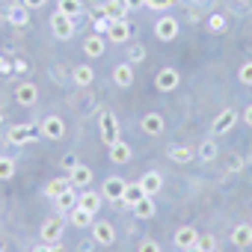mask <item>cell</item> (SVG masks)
<instances>
[{
	"instance_id": "31",
	"label": "cell",
	"mask_w": 252,
	"mask_h": 252,
	"mask_svg": "<svg viewBox=\"0 0 252 252\" xmlns=\"http://www.w3.org/2000/svg\"><path fill=\"white\" fill-rule=\"evenodd\" d=\"M169 160H175V163H190V160H193V149H187V146H172V149H169Z\"/></svg>"
},
{
	"instance_id": "11",
	"label": "cell",
	"mask_w": 252,
	"mask_h": 252,
	"mask_svg": "<svg viewBox=\"0 0 252 252\" xmlns=\"http://www.w3.org/2000/svg\"><path fill=\"white\" fill-rule=\"evenodd\" d=\"M15 101H18L21 107H33V104L39 101V86H36V83H21V86H15Z\"/></svg>"
},
{
	"instance_id": "43",
	"label": "cell",
	"mask_w": 252,
	"mask_h": 252,
	"mask_svg": "<svg viewBox=\"0 0 252 252\" xmlns=\"http://www.w3.org/2000/svg\"><path fill=\"white\" fill-rule=\"evenodd\" d=\"M12 71H15V74H27V63H24V60H15V63H12Z\"/></svg>"
},
{
	"instance_id": "9",
	"label": "cell",
	"mask_w": 252,
	"mask_h": 252,
	"mask_svg": "<svg viewBox=\"0 0 252 252\" xmlns=\"http://www.w3.org/2000/svg\"><path fill=\"white\" fill-rule=\"evenodd\" d=\"M125 187H128V181L125 178H119V175H110L107 181H104V199H110V202H122V196H125Z\"/></svg>"
},
{
	"instance_id": "54",
	"label": "cell",
	"mask_w": 252,
	"mask_h": 252,
	"mask_svg": "<svg viewBox=\"0 0 252 252\" xmlns=\"http://www.w3.org/2000/svg\"><path fill=\"white\" fill-rule=\"evenodd\" d=\"M0 252H3V246H0Z\"/></svg>"
},
{
	"instance_id": "1",
	"label": "cell",
	"mask_w": 252,
	"mask_h": 252,
	"mask_svg": "<svg viewBox=\"0 0 252 252\" xmlns=\"http://www.w3.org/2000/svg\"><path fill=\"white\" fill-rule=\"evenodd\" d=\"M39 134H42V125H15V128H9L6 140L12 146H24V143H33Z\"/></svg>"
},
{
	"instance_id": "22",
	"label": "cell",
	"mask_w": 252,
	"mask_h": 252,
	"mask_svg": "<svg viewBox=\"0 0 252 252\" xmlns=\"http://www.w3.org/2000/svg\"><path fill=\"white\" fill-rule=\"evenodd\" d=\"M54 202H57V211H60V214H68V211L77 205V187H68V190H63V193H60Z\"/></svg>"
},
{
	"instance_id": "32",
	"label": "cell",
	"mask_w": 252,
	"mask_h": 252,
	"mask_svg": "<svg viewBox=\"0 0 252 252\" xmlns=\"http://www.w3.org/2000/svg\"><path fill=\"white\" fill-rule=\"evenodd\" d=\"M225 27H228V21H225V15H220V12H214V15L208 18V30H211V33H225Z\"/></svg>"
},
{
	"instance_id": "4",
	"label": "cell",
	"mask_w": 252,
	"mask_h": 252,
	"mask_svg": "<svg viewBox=\"0 0 252 252\" xmlns=\"http://www.w3.org/2000/svg\"><path fill=\"white\" fill-rule=\"evenodd\" d=\"M51 33L57 36V39H71L74 36V18H68V15H63V12H54L51 15Z\"/></svg>"
},
{
	"instance_id": "34",
	"label": "cell",
	"mask_w": 252,
	"mask_h": 252,
	"mask_svg": "<svg viewBox=\"0 0 252 252\" xmlns=\"http://www.w3.org/2000/svg\"><path fill=\"white\" fill-rule=\"evenodd\" d=\"M199 158H202V160H214V158H217V143H214V140H205V143L199 146Z\"/></svg>"
},
{
	"instance_id": "16",
	"label": "cell",
	"mask_w": 252,
	"mask_h": 252,
	"mask_svg": "<svg viewBox=\"0 0 252 252\" xmlns=\"http://www.w3.org/2000/svg\"><path fill=\"white\" fill-rule=\"evenodd\" d=\"M104 48H107V39L98 36V33H92V36L83 39V51H86V57H92V60H98V57L104 54Z\"/></svg>"
},
{
	"instance_id": "28",
	"label": "cell",
	"mask_w": 252,
	"mask_h": 252,
	"mask_svg": "<svg viewBox=\"0 0 252 252\" xmlns=\"http://www.w3.org/2000/svg\"><path fill=\"white\" fill-rule=\"evenodd\" d=\"M57 12H63L68 18H77L83 12V3H80V0H57Z\"/></svg>"
},
{
	"instance_id": "53",
	"label": "cell",
	"mask_w": 252,
	"mask_h": 252,
	"mask_svg": "<svg viewBox=\"0 0 252 252\" xmlns=\"http://www.w3.org/2000/svg\"><path fill=\"white\" fill-rule=\"evenodd\" d=\"M9 3H15V0H9Z\"/></svg>"
},
{
	"instance_id": "44",
	"label": "cell",
	"mask_w": 252,
	"mask_h": 252,
	"mask_svg": "<svg viewBox=\"0 0 252 252\" xmlns=\"http://www.w3.org/2000/svg\"><path fill=\"white\" fill-rule=\"evenodd\" d=\"M63 166H65V169L71 172V169L77 166V158H74V155H65V158H63Z\"/></svg>"
},
{
	"instance_id": "51",
	"label": "cell",
	"mask_w": 252,
	"mask_h": 252,
	"mask_svg": "<svg viewBox=\"0 0 252 252\" xmlns=\"http://www.w3.org/2000/svg\"><path fill=\"white\" fill-rule=\"evenodd\" d=\"M181 252H202L199 246H190V249H181Z\"/></svg>"
},
{
	"instance_id": "39",
	"label": "cell",
	"mask_w": 252,
	"mask_h": 252,
	"mask_svg": "<svg viewBox=\"0 0 252 252\" xmlns=\"http://www.w3.org/2000/svg\"><path fill=\"white\" fill-rule=\"evenodd\" d=\"M89 15H92V24L104 21V18H107V12H104V3H101V6H92V9H89Z\"/></svg>"
},
{
	"instance_id": "48",
	"label": "cell",
	"mask_w": 252,
	"mask_h": 252,
	"mask_svg": "<svg viewBox=\"0 0 252 252\" xmlns=\"http://www.w3.org/2000/svg\"><path fill=\"white\" fill-rule=\"evenodd\" d=\"M92 246H95V240H83L80 243V252H92Z\"/></svg>"
},
{
	"instance_id": "27",
	"label": "cell",
	"mask_w": 252,
	"mask_h": 252,
	"mask_svg": "<svg viewBox=\"0 0 252 252\" xmlns=\"http://www.w3.org/2000/svg\"><path fill=\"white\" fill-rule=\"evenodd\" d=\"M140 184H143V190H146L149 196H155V193L163 187V178H160V172H146V175L140 178Z\"/></svg>"
},
{
	"instance_id": "47",
	"label": "cell",
	"mask_w": 252,
	"mask_h": 252,
	"mask_svg": "<svg viewBox=\"0 0 252 252\" xmlns=\"http://www.w3.org/2000/svg\"><path fill=\"white\" fill-rule=\"evenodd\" d=\"M243 122H246V125H249V128H252V104H249V107L243 110Z\"/></svg>"
},
{
	"instance_id": "29",
	"label": "cell",
	"mask_w": 252,
	"mask_h": 252,
	"mask_svg": "<svg viewBox=\"0 0 252 252\" xmlns=\"http://www.w3.org/2000/svg\"><path fill=\"white\" fill-rule=\"evenodd\" d=\"M68 187H71V181H68V178H54V181H48L45 196H48V199H57V196H60L63 190H68Z\"/></svg>"
},
{
	"instance_id": "42",
	"label": "cell",
	"mask_w": 252,
	"mask_h": 252,
	"mask_svg": "<svg viewBox=\"0 0 252 252\" xmlns=\"http://www.w3.org/2000/svg\"><path fill=\"white\" fill-rule=\"evenodd\" d=\"M21 3H24L27 9H42V6L48 3V0H21Z\"/></svg>"
},
{
	"instance_id": "40",
	"label": "cell",
	"mask_w": 252,
	"mask_h": 252,
	"mask_svg": "<svg viewBox=\"0 0 252 252\" xmlns=\"http://www.w3.org/2000/svg\"><path fill=\"white\" fill-rule=\"evenodd\" d=\"M110 24H113V18L98 21V24H95V33H98V36H107V33H110Z\"/></svg>"
},
{
	"instance_id": "33",
	"label": "cell",
	"mask_w": 252,
	"mask_h": 252,
	"mask_svg": "<svg viewBox=\"0 0 252 252\" xmlns=\"http://www.w3.org/2000/svg\"><path fill=\"white\" fill-rule=\"evenodd\" d=\"M12 175H15V160L0 158V181H9Z\"/></svg>"
},
{
	"instance_id": "49",
	"label": "cell",
	"mask_w": 252,
	"mask_h": 252,
	"mask_svg": "<svg viewBox=\"0 0 252 252\" xmlns=\"http://www.w3.org/2000/svg\"><path fill=\"white\" fill-rule=\"evenodd\" d=\"M33 252H51V243H42V246H36Z\"/></svg>"
},
{
	"instance_id": "20",
	"label": "cell",
	"mask_w": 252,
	"mask_h": 252,
	"mask_svg": "<svg viewBox=\"0 0 252 252\" xmlns=\"http://www.w3.org/2000/svg\"><path fill=\"white\" fill-rule=\"evenodd\" d=\"M143 131L149 137H160L163 134V116L160 113H146L143 116Z\"/></svg>"
},
{
	"instance_id": "37",
	"label": "cell",
	"mask_w": 252,
	"mask_h": 252,
	"mask_svg": "<svg viewBox=\"0 0 252 252\" xmlns=\"http://www.w3.org/2000/svg\"><path fill=\"white\" fill-rule=\"evenodd\" d=\"M237 77H240L243 86H252V63H243L240 71H237Z\"/></svg>"
},
{
	"instance_id": "23",
	"label": "cell",
	"mask_w": 252,
	"mask_h": 252,
	"mask_svg": "<svg viewBox=\"0 0 252 252\" xmlns=\"http://www.w3.org/2000/svg\"><path fill=\"white\" fill-rule=\"evenodd\" d=\"M231 243L240 246V249H243V246H252V225H249V222H240V225L231 231Z\"/></svg>"
},
{
	"instance_id": "21",
	"label": "cell",
	"mask_w": 252,
	"mask_h": 252,
	"mask_svg": "<svg viewBox=\"0 0 252 252\" xmlns=\"http://www.w3.org/2000/svg\"><path fill=\"white\" fill-rule=\"evenodd\" d=\"M107 149H110V160H113V163H128L131 155H134L131 146H128V143H122V140H116V143L107 146Z\"/></svg>"
},
{
	"instance_id": "35",
	"label": "cell",
	"mask_w": 252,
	"mask_h": 252,
	"mask_svg": "<svg viewBox=\"0 0 252 252\" xmlns=\"http://www.w3.org/2000/svg\"><path fill=\"white\" fill-rule=\"evenodd\" d=\"M146 60V48L143 45H134V48H128V63L134 65V63H143Z\"/></svg>"
},
{
	"instance_id": "30",
	"label": "cell",
	"mask_w": 252,
	"mask_h": 252,
	"mask_svg": "<svg viewBox=\"0 0 252 252\" xmlns=\"http://www.w3.org/2000/svg\"><path fill=\"white\" fill-rule=\"evenodd\" d=\"M71 77H74V83H77V86H89V83L95 80V71H92L89 65H77Z\"/></svg>"
},
{
	"instance_id": "50",
	"label": "cell",
	"mask_w": 252,
	"mask_h": 252,
	"mask_svg": "<svg viewBox=\"0 0 252 252\" xmlns=\"http://www.w3.org/2000/svg\"><path fill=\"white\" fill-rule=\"evenodd\" d=\"M51 252H65V246L63 243H51Z\"/></svg>"
},
{
	"instance_id": "10",
	"label": "cell",
	"mask_w": 252,
	"mask_h": 252,
	"mask_svg": "<svg viewBox=\"0 0 252 252\" xmlns=\"http://www.w3.org/2000/svg\"><path fill=\"white\" fill-rule=\"evenodd\" d=\"M107 39H110V42H116V45L128 42V39H131V24H128V18H116V21L110 24V33H107Z\"/></svg>"
},
{
	"instance_id": "13",
	"label": "cell",
	"mask_w": 252,
	"mask_h": 252,
	"mask_svg": "<svg viewBox=\"0 0 252 252\" xmlns=\"http://www.w3.org/2000/svg\"><path fill=\"white\" fill-rule=\"evenodd\" d=\"M113 80H116V86H122V89L134 86V65H131V63H119V65L113 68Z\"/></svg>"
},
{
	"instance_id": "38",
	"label": "cell",
	"mask_w": 252,
	"mask_h": 252,
	"mask_svg": "<svg viewBox=\"0 0 252 252\" xmlns=\"http://www.w3.org/2000/svg\"><path fill=\"white\" fill-rule=\"evenodd\" d=\"M172 3H178V0H146L149 9H169Z\"/></svg>"
},
{
	"instance_id": "8",
	"label": "cell",
	"mask_w": 252,
	"mask_h": 252,
	"mask_svg": "<svg viewBox=\"0 0 252 252\" xmlns=\"http://www.w3.org/2000/svg\"><path fill=\"white\" fill-rule=\"evenodd\" d=\"M42 137L45 140H63L65 137V122L60 116H48L42 122Z\"/></svg>"
},
{
	"instance_id": "17",
	"label": "cell",
	"mask_w": 252,
	"mask_h": 252,
	"mask_svg": "<svg viewBox=\"0 0 252 252\" xmlns=\"http://www.w3.org/2000/svg\"><path fill=\"white\" fill-rule=\"evenodd\" d=\"M68 222H71L74 228H86V225H92V222H95V214H89L86 208L74 205V208L68 211Z\"/></svg>"
},
{
	"instance_id": "6",
	"label": "cell",
	"mask_w": 252,
	"mask_h": 252,
	"mask_svg": "<svg viewBox=\"0 0 252 252\" xmlns=\"http://www.w3.org/2000/svg\"><path fill=\"white\" fill-rule=\"evenodd\" d=\"M178 83H181V74H178L175 68H160V71L155 74V86H158V92H175Z\"/></svg>"
},
{
	"instance_id": "15",
	"label": "cell",
	"mask_w": 252,
	"mask_h": 252,
	"mask_svg": "<svg viewBox=\"0 0 252 252\" xmlns=\"http://www.w3.org/2000/svg\"><path fill=\"white\" fill-rule=\"evenodd\" d=\"M68 181H71V187H83V190H86V187L92 184V169H89L86 163H77V166L68 172Z\"/></svg>"
},
{
	"instance_id": "46",
	"label": "cell",
	"mask_w": 252,
	"mask_h": 252,
	"mask_svg": "<svg viewBox=\"0 0 252 252\" xmlns=\"http://www.w3.org/2000/svg\"><path fill=\"white\" fill-rule=\"evenodd\" d=\"M12 71V65L6 63V57H0V74H9Z\"/></svg>"
},
{
	"instance_id": "5",
	"label": "cell",
	"mask_w": 252,
	"mask_h": 252,
	"mask_svg": "<svg viewBox=\"0 0 252 252\" xmlns=\"http://www.w3.org/2000/svg\"><path fill=\"white\" fill-rule=\"evenodd\" d=\"M63 231H65V220L63 217H51V220L42 222V240L45 243H60Z\"/></svg>"
},
{
	"instance_id": "3",
	"label": "cell",
	"mask_w": 252,
	"mask_h": 252,
	"mask_svg": "<svg viewBox=\"0 0 252 252\" xmlns=\"http://www.w3.org/2000/svg\"><path fill=\"white\" fill-rule=\"evenodd\" d=\"M98 128H101V143H104V146H113V143L119 140V122H116L113 113H101Z\"/></svg>"
},
{
	"instance_id": "18",
	"label": "cell",
	"mask_w": 252,
	"mask_h": 252,
	"mask_svg": "<svg viewBox=\"0 0 252 252\" xmlns=\"http://www.w3.org/2000/svg\"><path fill=\"white\" fill-rule=\"evenodd\" d=\"M196 240H199V231L193 225H181L175 231V246L178 249H190V246H196Z\"/></svg>"
},
{
	"instance_id": "2",
	"label": "cell",
	"mask_w": 252,
	"mask_h": 252,
	"mask_svg": "<svg viewBox=\"0 0 252 252\" xmlns=\"http://www.w3.org/2000/svg\"><path fill=\"white\" fill-rule=\"evenodd\" d=\"M178 33H181V21L172 18V15H163V18L155 24V36H158L160 42H172V39H178Z\"/></svg>"
},
{
	"instance_id": "14",
	"label": "cell",
	"mask_w": 252,
	"mask_h": 252,
	"mask_svg": "<svg viewBox=\"0 0 252 252\" xmlns=\"http://www.w3.org/2000/svg\"><path fill=\"white\" fill-rule=\"evenodd\" d=\"M6 18H9V24H15V27H27V24H30V9H27L24 3H9Z\"/></svg>"
},
{
	"instance_id": "41",
	"label": "cell",
	"mask_w": 252,
	"mask_h": 252,
	"mask_svg": "<svg viewBox=\"0 0 252 252\" xmlns=\"http://www.w3.org/2000/svg\"><path fill=\"white\" fill-rule=\"evenodd\" d=\"M140 252H160V243H155V240H143V243H140Z\"/></svg>"
},
{
	"instance_id": "7",
	"label": "cell",
	"mask_w": 252,
	"mask_h": 252,
	"mask_svg": "<svg viewBox=\"0 0 252 252\" xmlns=\"http://www.w3.org/2000/svg\"><path fill=\"white\" fill-rule=\"evenodd\" d=\"M92 240H95L98 246H110V243L116 240V228H113L107 220H98V222H92Z\"/></svg>"
},
{
	"instance_id": "26",
	"label": "cell",
	"mask_w": 252,
	"mask_h": 252,
	"mask_svg": "<svg viewBox=\"0 0 252 252\" xmlns=\"http://www.w3.org/2000/svg\"><path fill=\"white\" fill-rule=\"evenodd\" d=\"M104 12H107V18H125L128 15V3L125 0H104Z\"/></svg>"
},
{
	"instance_id": "19",
	"label": "cell",
	"mask_w": 252,
	"mask_h": 252,
	"mask_svg": "<svg viewBox=\"0 0 252 252\" xmlns=\"http://www.w3.org/2000/svg\"><path fill=\"white\" fill-rule=\"evenodd\" d=\"M234 122H237V113L228 107V110H222L220 116H217V122H214V134H228L231 128H234Z\"/></svg>"
},
{
	"instance_id": "52",
	"label": "cell",
	"mask_w": 252,
	"mask_h": 252,
	"mask_svg": "<svg viewBox=\"0 0 252 252\" xmlns=\"http://www.w3.org/2000/svg\"><path fill=\"white\" fill-rule=\"evenodd\" d=\"M0 122H3V113H0Z\"/></svg>"
},
{
	"instance_id": "24",
	"label": "cell",
	"mask_w": 252,
	"mask_h": 252,
	"mask_svg": "<svg viewBox=\"0 0 252 252\" xmlns=\"http://www.w3.org/2000/svg\"><path fill=\"white\" fill-rule=\"evenodd\" d=\"M149 193L143 190V184H128V187H125V196H122V202L125 205H128V208H134L140 199H146Z\"/></svg>"
},
{
	"instance_id": "12",
	"label": "cell",
	"mask_w": 252,
	"mask_h": 252,
	"mask_svg": "<svg viewBox=\"0 0 252 252\" xmlns=\"http://www.w3.org/2000/svg\"><path fill=\"white\" fill-rule=\"evenodd\" d=\"M77 205H80V208H86L89 214H98V211H101V205H104V196L86 187L83 193H77Z\"/></svg>"
},
{
	"instance_id": "25",
	"label": "cell",
	"mask_w": 252,
	"mask_h": 252,
	"mask_svg": "<svg viewBox=\"0 0 252 252\" xmlns=\"http://www.w3.org/2000/svg\"><path fill=\"white\" fill-rule=\"evenodd\" d=\"M140 220H149V217H155V211H158V205H155V196H146V199H140L134 208H131Z\"/></svg>"
},
{
	"instance_id": "36",
	"label": "cell",
	"mask_w": 252,
	"mask_h": 252,
	"mask_svg": "<svg viewBox=\"0 0 252 252\" xmlns=\"http://www.w3.org/2000/svg\"><path fill=\"white\" fill-rule=\"evenodd\" d=\"M196 246H199L202 252H214V246H217V240H214L211 234H199V240H196Z\"/></svg>"
},
{
	"instance_id": "45",
	"label": "cell",
	"mask_w": 252,
	"mask_h": 252,
	"mask_svg": "<svg viewBox=\"0 0 252 252\" xmlns=\"http://www.w3.org/2000/svg\"><path fill=\"white\" fill-rule=\"evenodd\" d=\"M125 3H128V9H143L146 0H125Z\"/></svg>"
}]
</instances>
